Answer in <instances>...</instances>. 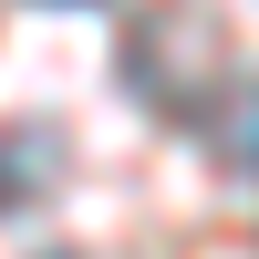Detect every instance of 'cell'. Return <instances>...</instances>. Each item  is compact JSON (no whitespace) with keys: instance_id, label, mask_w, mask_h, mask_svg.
<instances>
[{"instance_id":"cell-1","label":"cell","mask_w":259,"mask_h":259,"mask_svg":"<svg viewBox=\"0 0 259 259\" xmlns=\"http://www.w3.org/2000/svg\"><path fill=\"white\" fill-rule=\"evenodd\" d=\"M52 166H62V135H52V124H31L21 145H0V197H31Z\"/></svg>"}]
</instances>
